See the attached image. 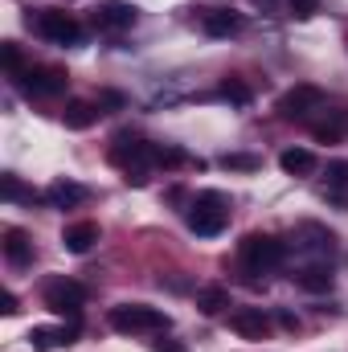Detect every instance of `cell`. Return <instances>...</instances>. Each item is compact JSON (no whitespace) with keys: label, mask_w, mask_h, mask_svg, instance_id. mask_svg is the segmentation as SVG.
<instances>
[{"label":"cell","mask_w":348,"mask_h":352,"mask_svg":"<svg viewBox=\"0 0 348 352\" xmlns=\"http://www.w3.org/2000/svg\"><path fill=\"white\" fill-rule=\"evenodd\" d=\"M197 307H201V316H221L230 307V291L221 283H209V287L197 291Z\"/></svg>","instance_id":"e0dca14e"},{"label":"cell","mask_w":348,"mask_h":352,"mask_svg":"<svg viewBox=\"0 0 348 352\" xmlns=\"http://www.w3.org/2000/svg\"><path fill=\"white\" fill-rule=\"evenodd\" d=\"M279 168L287 176H312L316 156H312V148H287V152H279Z\"/></svg>","instance_id":"9a60e30c"},{"label":"cell","mask_w":348,"mask_h":352,"mask_svg":"<svg viewBox=\"0 0 348 352\" xmlns=\"http://www.w3.org/2000/svg\"><path fill=\"white\" fill-rule=\"evenodd\" d=\"M345 188H348V164L336 160V164H328V197L332 201H345Z\"/></svg>","instance_id":"7402d4cb"},{"label":"cell","mask_w":348,"mask_h":352,"mask_svg":"<svg viewBox=\"0 0 348 352\" xmlns=\"http://www.w3.org/2000/svg\"><path fill=\"white\" fill-rule=\"evenodd\" d=\"M184 221H188V230H193L197 238H217V234L230 226V201H226L221 192H201V197L193 201V209L184 213Z\"/></svg>","instance_id":"6da1fadb"},{"label":"cell","mask_w":348,"mask_h":352,"mask_svg":"<svg viewBox=\"0 0 348 352\" xmlns=\"http://www.w3.org/2000/svg\"><path fill=\"white\" fill-rule=\"evenodd\" d=\"M0 188H4V197H8V201H21V197H25L21 180H17L12 173H4V176H0Z\"/></svg>","instance_id":"484cf974"},{"label":"cell","mask_w":348,"mask_h":352,"mask_svg":"<svg viewBox=\"0 0 348 352\" xmlns=\"http://www.w3.org/2000/svg\"><path fill=\"white\" fill-rule=\"evenodd\" d=\"M111 328L123 332V336H135V332H164L168 328V316L160 307H148V303H123V307H111Z\"/></svg>","instance_id":"3957f363"},{"label":"cell","mask_w":348,"mask_h":352,"mask_svg":"<svg viewBox=\"0 0 348 352\" xmlns=\"http://www.w3.org/2000/svg\"><path fill=\"white\" fill-rule=\"evenodd\" d=\"M345 131H348V115H345V111H332L328 119L312 123V135H316L320 144H336V140H340Z\"/></svg>","instance_id":"ac0fdd59"},{"label":"cell","mask_w":348,"mask_h":352,"mask_svg":"<svg viewBox=\"0 0 348 352\" xmlns=\"http://www.w3.org/2000/svg\"><path fill=\"white\" fill-rule=\"evenodd\" d=\"M279 324H283V328H291V332H295V328H299V320H295V316H291V311H279Z\"/></svg>","instance_id":"f546056e"},{"label":"cell","mask_w":348,"mask_h":352,"mask_svg":"<svg viewBox=\"0 0 348 352\" xmlns=\"http://www.w3.org/2000/svg\"><path fill=\"white\" fill-rule=\"evenodd\" d=\"M94 242H98V226H94V221H74V226H66V234H62V246H66L70 254H87Z\"/></svg>","instance_id":"7c38bea8"},{"label":"cell","mask_w":348,"mask_h":352,"mask_svg":"<svg viewBox=\"0 0 348 352\" xmlns=\"http://www.w3.org/2000/svg\"><path fill=\"white\" fill-rule=\"evenodd\" d=\"M287 8H291L295 21H312L320 12V0H287Z\"/></svg>","instance_id":"cb8c5ba5"},{"label":"cell","mask_w":348,"mask_h":352,"mask_svg":"<svg viewBox=\"0 0 348 352\" xmlns=\"http://www.w3.org/2000/svg\"><path fill=\"white\" fill-rule=\"evenodd\" d=\"M287 258V246L270 234H246L242 238V270L246 274H270Z\"/></svg>","instance_id":"7a4b0ae2"},{"label":"cell","mask_w":348,"mask_h":352,"mask_svg":"<svg viewBox=\"0 0 348 352\" xmlns=\"http://www.w3.org/2000/svg\"><path fill=\"white\" fill-rule=\"evenodd\" d=\"M94 119H98V107L94 102H83V98H70L66 111H62V123L70 131H87V127H94Z\"/></svg>","instance_id":"5bb4252c"},{"label":"cell","mask_w":348,"mask_h":352,"mask_svg":"<svg viewBox=\"0 0 348 352\" xmlns=\"http://www.w3.org/2000/svg\"><path fill=\"white\" fill-rule=\"evenodd\" d=\"M29 25L54 45H78V37H83V25L70 12H62V8H45V12H37V21L29 16Z\"/></svg>","instance_id":"277c9868"},{"label":"cell","mask_w":348,"mask_h":352,"mask_svg":"<svg viewBox=\"0 0 348 352\" xmlns=\"http://www.w3.org/2000/svg\"><path fill=\"white\" fill-rule=\"evenodd\" d=\"M312 111H324V90L320 87H291L279 98V115L283 119H307Z\"/></svg>","instance_id":"52a82bcc"},{"label":"cell","mask_w":348,"mask_h":352,"mask_svg":"<svg viewBox=\"0 0 348 352\" xmlns=\"http://www.w3.org/2000/svg\"><path fill=\"white\" fill-rule=\"evenodd\" d=\"M221 168H230V173H259L262 160L250 156V152H226V156H221Z\"/></svg>","instance_id":"44dd1931"},{"label":"cell","mask_w":348,"mask_h":352,"mask_svg":"<svg viewBox=\"0 0 348 352\" xmlns=\"http://www.w3.org/2000/svg\"><path fill=\"white\" fill-rule=\"evenodd\" d=\"M135 16H140V8L135 4H127V0H107V4H98L94 8V29L98 33H123V29H131L135 25Z\"/></svg>","instance_id":"ba28073f"},{"label":"cell","mask_w":348,"mask_h":352,"mask_svg":"<svg viewBox=\"0 0 348 352\" xmlns=\"http://www.w3.org/2000/svg\"><path fill=\"white\" fill-rule=\"evenodd\" d=\"M90 192L83 184H74V180H54L50 188H45V201L54 205V209H74V205H83Z\"/></svg>","instance_id":"30bf717a"},{"label":"cell","mask_w":348,"mask_h":352,"mask_svg":"<svg viewBox=\"0 0 348 352\" xmlns=\"http://www.w3.org/2000/svg\"><path fill=\"white\" fill-rule=\"evenodd\" d=\"M295 283L303 287V291H328L332 287V270L324 263H316V266H303L299 274H295Z\"/></svg>","instance_id":"d6986e66"},{"label":"cell","mask_w":348,"mask_h":352,"mask_svg":"<svg viewBox=\"0 0 348 352\" xmlns=\"http://www.w3.org/2000/svg\"><path fill=\"white\" fill-rule=\"evenodd\" d=\"M201 29H205L209 37H234V33L242 29V16L230 12V8H213V12L201 16Z\"/></svg>","instance_id":"8fae6325"},{"label":"cell","mask_w":348,"mask_h":352,"mask_svg":"<svg viewBox=\"0 0 348 352\" xmlns=\"http://www.w3.org/2000/svg\"><path fill=\"white\" fill-rule=\"evenodd\" d=\"M217 94H221L226 102H234V107H246V102L254 98V94H250V87H246V82H238V78H226V82L217 87Z\"/></svg>","instance_id":"603a6c76"},{"label":"cell","mask_w":348,"mask_h":352,"mask_svg":"<svg viewBox=\"0 0 348 352\" xmlns=\"http://www.w3.org/2000/svg\"><path fill=\"white\" fill-rule=\"evenodd\" d=\"M74 328H33L29 332V344L37 352H50V349H66V344H74Z\"/></svg>","instance_id":"4fadbf2b"},{"label":"cell","mask_w":348,"mask_h":352,"mask_svg":"<svg viewBox=\"0 0 348 352\" xmlns=\"http://www.w3.org/2000/svg\"><path fill=\"white\" fill-rule=\"evenodd\" d=\"M4 258H8L12 266H29L33 263V242H29L25 230H8V234H4Z\"/></svg>","instance_id":"2e32d148"},{"label":"cell","mask_w":348,"mask_h":352,"mask_svg":"<svg viewBox=\"0 0 348 352\" xmlns=\"http://www.w3.org/2000/svg\"><path fill=\"white\" fill-rule=\"evenodd\" d=\"M152 164H160V168H180V164H188V152H180L173 144H152Z\"/></svg>","instance_id":"ffe728a7"},{"label":"cell","mask_w":348,"mask_h":352,"mask_svg":"<svg viewBox=\"0 0 348 352\" xmlns=\"http://www.w3.org/2000/svg\"><path fill=\"white\" fill-rule=\"evenodd\" d=\"M0 58H4V70H8V74H21V50H17L12 41H4Z\"/></svg>","instance_id":"d4e9b609"},{"label":"cell","mask_w":348,"mask_h":352,"mask_svg":"<svg viewBox=\"0 0 348 352\" xmlns=\"http://www.w3.org/2000/svg\"><path fill=\"white\" fill-rule=\"evenodd\" d=\"M83 303H87L83 283H74V278H50L45 283V307L54 316H78Z\"/></svg>","instance_id":"8992f818"},{"label":"cell","mask_w":348,"mask_h":352,"mask_svg":"<svg viewBox=\"0 0 348 352\" xmlns=\"http://www.w3.org/2000/svg\"><path fill=\"white\" fill-rule=\"evenodd\" d=\"M230 328H234L242 340H262V336L270 332V316H266L262 307H238V311H230Z\"/></svg>","instance_id":"9c48e42d"},{"label":"cell","mask_w":348,"mask_h":352,"mask_svg":"<svg viewBox=\"0 0 348 352\" xmlns=\"http://www.w3.org/2000/svg\"><path fill=\"white\" fill-rule=\"evenodd\" d=\"M17 82H21V90L29 98H54V94L66 90V70H58V66H29V70L17 74Z\"/></svg>","instance_id":"5b68a950"},{"label":"cell","mask_w":348,"mask_h":352,"mask_svg":"<svg viewBox=\"0 0 348 352\" xmlns=\"http://www.w3.org/2000/svg\"><path fill=\"white\" fill-rule=\"evenodd\" d=\"M98 107H111V111H119V107H123V94H119V90H102V94H98Z\"/></svg>","instance_id":"4316f807"},{"label":"cell","mask_w":348,"mask_h":352,"mask_svg":"<svg viewBox=\"0 0 348 352\" xmlns=\"http://www.w3.org/2000/svg\"><path fill=\"white\" fill-rule=\"evenodd\" d=\"M254 4H262V8H270V4H274V0H254Z\"/></svg>","instance_id":"4dcf8cb0"},{"label":"cell","mask_w":348,"mask_h":352,"mask_svg":"<svg viewBox=\"0 0 348 352\" xmlns=\"http://www.w3.org/2000/svg\"><path fill=\"white\" fill-rule=\"evenodd\" d=\"M156 352H184L180 340H156Z\"/></svg>","instance_id":"f1b7e54d"},{"label":"cell","mask_w":348,"mask_h":352,"mask_svg":"<svg viewBox=\"0 0 348 352\" xmlns=\"http://www.w3.org/2000/svg\"><path fill=\"white\" fill-rule=\"evenodd\" d=\"M0 311H4V316H17V295H12V291L0 295Z\"/></svg>","instance_id":"83f0119b"}]
</instances>
